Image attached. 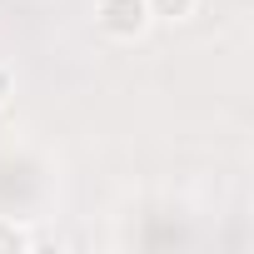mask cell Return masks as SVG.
Masks as SVG:
<instances>
[{"label":"cell","instance_id":"277c9868","mask_svg":"<svg viewBox=\"0 0 254 254\" xmlns=\"http://www.w3.org/2000/svg\"><path fill=\"white\" fill-rule=\"evenodd\" d=\"M10 90H15V80H10V70H5V65H0V105L10 100Z\"/></svg>","mask_w":254,"mask_h":254},{"label":"cell","instance_id":"3957f363","mask_svg":"<svg viewBox=\"0 0 254 254\" xmlns=\"http://www.w3.org/2000/svg\"><path fill=\"white\" fill-rule=\"evenodd\" d=\"M145 5H150V20L180 25V20H190V15H194V5H199V0H145Z\"/></svg>","mask_w":254,"mask_h":254},{"label":"cell","instance_id":"7a4b0ae2","mask_svg":"<svg viewBox=\"0 0 254 254\" xmlns=\"http://www.w3.org/2000/svg\"><path fill=\"white\" fill-rule=\"evenodd\" d=\"M35 249V234L15 219H0V254H30Z\"/></svg>","mask_w":254,"mask_h":254},{"label":"cell","instance_id":"6da1fadb","mask_svg":"<svg viewBox=\"0 0 254 254\" xmlns=\"http://www.w3.org/2000/svg\"><path fill=\"white\" fill-rule=\"evenodd\" d=\"M95 25L110 40H140L155 20H150L145 0H95Z\"/></svg>","mask_w":254,"mask_h":254}]
</instances>
